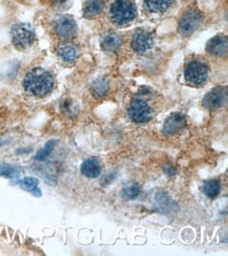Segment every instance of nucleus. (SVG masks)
<instances>
[{
	"label": "nucleus",
	"mask_w": 228,
	"mask_h": 256,
	"mask_svg": "<svg viewBox=\"0 0 228 256\" xmlns=\"http://www.w3.org/2000/svg\"><path fill=\"white\" fill-rule=\"evenodd\" d=\"M23 87L28 92L36 97H45L54 87L52 74L42 67L31 70L23 79Z\"/></svg>",
	"instance_id": "f257e3e1"
},
{
	"label": "nucleus",
	"mask_w": 228,
	"mask_h": 256,
	"mask_svg": "<svg viewBox=\"0 0 228 256\" xmlns=\"http://www.w3.org/2000/svg\"><path fill=\"white\" fill-rule=\"evenodd\" d=\"M228 42L225 35H217L209 39L206 44V50L213 56L225 57L227 55Z\"/></svg>",
	"instance_id": "9b49d317"
},
{
	"label": "nucleus",
	"mask_w": 228,
	"mask_h": 256,
	"mask_svg": "<svg viewBox=\"0 0 228 256\" xmlns=\"http://www.w3.org/2000/svg\"><path fill=\"white\" fill-rule=\"evenodd\" d=\"M227 102V88L226 87H215L209 90L204 99L203 106L209 110H216L224 106Z\"/></svg>",
	"instance_id": "6e6552de"
},
{
	"label": "nucleus",
	"mask_w": 228,
	"mask_h": 256,
	"mask_svg": "<svg viewBox=\"0 0 228 256\" xmlns=\"http://www.w3.org/2000/svg\"><path fill=\"white\" fill-rule=\"evenodd\" d=\"M105 0H86L83 4V15L86 18H94L102 13Z\"/></svg>",
	"instance_id": "4468645a"
},
{
	"label": "nucleus",
	"mask_w": 228,
	"mask_h": 256,
	"mask_svg": "<svg viewBox=\"0 0 228 256\" xmlns=\"http://www.w3.org/2000/svg\"><path fill=\"white\" fill-rule=\"evenodd\" d=\"M58 56L60 57L64 62H74L79 56V49L77 46L73 44H63L57 50Z\"/></svg>",
	"instance_id": "2eb2a0df"
},
{
	"label": "nucleus",
	"mask_w": 228,
	"mask_h": 256,
	"mask_svg": "<svg viewBox=\"0 0 228 256\" xmlns=\"http://www.w3.org/2000/svg\"><path fill=\"white\" fill-rule=\"evenodd\" d=\"M209 76V68L202 60H192L188 62L184 70V78L191 86H202Z\"/></svg>",
	"instance_id": "7ed1b4c3"
},
{
	"label": "nucleus",
	"mask_w": 228,
	"mask_h": 256,
	"mask_svg": "<svg viewBox=\"0 0 228 256\" xmlns=\"http://www.w3.org/2000/svg\"><path fill=\"white\" fill-rule=\"evenodd\" d=\"M19 186L25 191L31 192L36 196H41V191L39 189V181L35 177H24L18 182Z\"/></svg>",
	"instance_id": "f3484780"
},
{
	"label": "nucleus",
	"mask_w": 228,
	"mask_h": 256,
	"mask_svg": "<svg viewBox=\"0 0 228 256\" xmlns=\"http://www.w3.org/2000/svg\"><path fill=\"white\" fill-rule=\"evenodd\" d=\"M157 205L159 210L161 211H166V210H172L173 206H174V202L173 200L170 198V196L161 193L157 196Z\"/></svg>",
	"instance_id": "aec40b11"
},
{
	"label": "nucleus",
	"mask_w": 228,
	"mask_h": 256,
	"mask_svg": "<svg viewBox=\"0 0 228 256\" xmlns=\"http://www.w3.org/2000/svg\"><path fill=\"white\" fill-rule=\"evenodd\" d=\"M186 118L180 113H174L166 119L163 125V132L166 135H173L181 131L186 126Z\"/></svg>",
	"instance_id": "9d476101"
},
{
	"label": "nucleus",
	"mask_w": 228,
	"mask_h": 256,
	"mask_svg": "<svg viewBox=\"0 0 228 256\" xmlns=\"http://www.w3.org/2000/svg\"><path fill=\"white\" fill-rule=\"evenodd\" d=\"M154 45V39L149 33L138 31L132 40V47L137 54H144Z\"/></svg>",
	"instance_id": "1a4fd4ad"
},
{
	"label": "nucleus",
	"mask_w": 228,
	"mask_h": 256,
	"mask_svg": "<svg viewBox=\"0 0 228 256\" xmlns=\"http://www.w3.org/2000/svg\"><path fill=\"white\" fill-rule=\"evenodd\" d=\"M12 41L15 47L24 49L33 44L35 40V30L29 23H17L12 28Z\"/></svg>",
	"instance_id": "20e7f679"
},
{
	"label": "nucleus",
	"mask_w": 228,
	"mask_h": 256,
	"mask_svg": "<svg viewBox=\"0 0 228 256\" xmlns=\"http://www.w3.org/2000/svg\"><path fill=\"white\" fill-rule=\"evenodd\" d=\"M62 108L65 110V112H70V113H72L73 110H75V109H76V107H74L73 102H72L71 100L64 101V105L62 106Z\"/></svg>",
	"instance_id": "393cba45"
},
{
	"label": "nucleus",
	"mask_w": 228,
	"mask_h": 256,
	"mask_svg": "<svg viewBox=\"0 0 228 256\" xmlns=\"http://www.w3.org/2000/svg\"><path fill=\"white\" fill-rule=\"evenodd\" d=\"M203 21V15L197 10L184 12L179 21V32L183 36H190Z\"/></svg>",
	"instance_id": "39448f33"
},
{
	"label": "nucleus",
	"mask_w": 228,
	"mask_h": 256,
	"mask_svg": "<svg viewBox=\"0 0 228 256\" xmlns=\"http://www.w3.org/2000/svg\"><path fill=\"white\" fill-rule=\"evenodd\" d=\"M151 108L146 101L135 99L129 107V116L135 123H146L151 119Z\"/></svg>",
	"instance_id": "423d86ee"
},
{
	"label": "nucleus",
	"mask_w": 228,
	"mask_h": 256,
	"mask_svg": "<svg viewBox=\"0 0 228 256\" xmlns=\"http://www.w3.org/2000/svg\"><path fill=\"white\" fill-rule=\"evenodd\" d=\"M18 175V170L7 164H0V176L13 178Z\"/></svg>",
	"instance_id": "5701e85b"
},
{
	"label": "nucleus",
	"mask_w": 228,
	"mask_h": 256,
	"mask_svg": "<svg viewBox=\"0 0 228 256\" xmlns=\"http://www.w3.org/2000/svg\"><path fill=\"white\" fill-rule=\"evenodd\" d=\"M139 193H140V187L138 184L130 185L128 187H125V188L122 190V195L128 200L136 199L139 195Z\"/></svg>",
	"instance_id": "4be33fe9"
},
{
	"label": "nucleus",
	"mask_w": 228,
	"mask_h": 256,
	"mask_svg": "<svg viewBox=\"0 0 228 256\" xmlns=\"http://www.w3.org/2000/svg\"><path fill=\"white\" fill-rule=\"evenodd\" d=\"M137 16V8L129 0H116L109 7V17L116 25L125 27L134 21Z\"/></svg>",
	"instance_id": "f03ea898"
},
{
	"label": "nucleus",
	"mask_w": 228,
	"mask_h": 256,
	"mask_svg": "<svg viewBox=\"0 0 228 256\" xmlns=\"http://www.w3.org/2000/svg\"><path fill=\"white\" fill-rule=\"evenodd\" d=\"M122 45V38L120 37L119 34H117L115 32H107L105 33L102 40H101V47L103 50L109 53H115L117 50H119V48Z\"/></svg>",
	"instance_id": "f8f14e48"
},
{
	"label": "nucleus",
	"mask_w": 228,
	"mask_h": 256,
	"mask_svg": "<svg viewBox=\"0 0 228 256\" xmlns=\"http://www.w3.org/2000/svg\"><path fill=\"white\" fill-rule=\"evenodd\" d=\"M172 0H144V4L151 13H163L171 5Z\"/></svg>",
	"instance_id": "a211bd4d"
},
{
	"label": "nucleus",
	"mask_w": 228,
	"mask_h": 256,
	"mask_svg": "<svg viewBox=\"0 0 228 256\" xmlns=\"http://www.w3.org/2000/svg\"><path fill=\"white\" fill-rule=\"evenodd\" d=\"M55 145H56V141L55 140L48 141L46 144V146L42 148L40 151L37 152V155L35 156V160L36 161H45L50 155V153H52V151H53V149L55 147Z\"/></svg>",
	"instance_id": "412c9836"
},
{
	"label": "nucleus",
	"mask_w": 228,
	"mask_h": 256,
	"mask_svg": "<svg viewBox=\"0 0 228 256\" xmlns=\"http://www.w3.org/2000/svg\"><path fill=\"white\" fill-rule=\"evenodd\" d=\"M108 89L109 84L105 78H98L91 85V91L96 98L104 97L108 92Z\"/></svg>",
	"instance_id": "dca6fc26"
},
{
	"label": "nucleus",
	"mask_w": 228,
	"mask_h": 256,
	"mask_svg": "<svg viewBox=\"0 0 228 256\" xmlns=\"http://www.w3.org/2000/svg\"><path fill=\"white\" fill-rule=\"evenodd\" d=\"M70 2H71V0H53V4L59 8L67 6L70 4Z\"/></svg>",
	"instance_id": "b1692460"
},
{
	"label": "nucleus",
	"mask_w": 228,
	"mask_h": 256,
	"mask_svg": "<svg viewBox=\"0 0 228 256\" xmlns=\"http://www.w3.org/2000/svg\"><path fill=\"white\" fill-rule=\"evenodd\" d=\"M54 29L59 37L63 39H71L77 34V23H76L72 16L63 15L56 19Z\"/></svg>",
	"instance_id": "0eeeda50"
},
{
	"label": "nucleus",
	"mask_w": 228,
	"mask_h": 256,
	"mask_svg": "<svg viewBox=\"0 0 228 256\" xmlns=\"http://www.w3.org/2000/svg\"><path fill=\"white\" fill-rule=\"evenodd\" d=\"M221 189H222L221 184L217 180H209V181L205 182L203 185V188H202L203 193L206 196H208L209 199L217 198V196L220 194Z\"/></svg>",
	"instance_id": "6ab92c4d"
},
{
	"label": "nucleus",
	"mask_w": 228,
	"mask_h": 256,
	"mask_svg": "<svg viewBox=\"0 0 228 256\" xmlns=\"http://www.w3.org/2000/svg\"><path fill=\"white\" fill-rule=\"evenodd\" d=\"M81 173L91 178H95L101 173V165L97 158H90L83 162L80 167Z\"/></svg>",
	"instance_id": "ddd939ff"
}]
</instances>
